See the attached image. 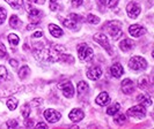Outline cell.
Instances as JSON below:
<instances>
[{
	"label": "cell",
	"mask_w": 154,
	"mask_h": 129,
	"mask_svg": "<svg viewBox=\"0 0 154 129\" xmlns=\"http://www.w3.org/2000/svg\"><path fill=\"white\" fill-rule=\"evenodd\" d=\"M65 47L60 45H54L50 48H39L34 51V57L38 61L46 62H57L60 59L62 53H64Z\"/></svg>",
	"instance_id": "obj_1"
},
{
	"label": "cell",
	"mask_w": 154,
	"mask_h": 129,
	"mask_svg": "<svg viewBox=\"0 0 154 129\" xmlns=\"http://www.w3.org/2000/svg\"><path fill=\"white\" fill-rule=\"evenodd\" d=\"M106 29L114 39H117L122 36V23L119 21H109L106 24Z\"/></svg>",
	"instance_id": "obj_2"
},
{
	"label": "cell",
	"mask_w": 154,
	"mask_h": 129,
	"mask_svg": "<svg viewBox=\"0 0 154 129\" xmlns=\"http://www.w3.org/2000/svg\"><path fill=\"white\" fill-rule=\"evenodd\" d=\"M77 50H78V57H79V59L81 61H89L93 58V54H94L93 48L89 47L85 43L78 45Z\"/></svg>",
	"instance_id": "obj_3"
},
{
	"label": "cell",
	"mask_w": 154,
	"mask_h": 129,
	"mask_svg": "<svg viewBox=\"0 0 154 129\" xmlns=\"http://www.w3.org/2000/svg\"><path fill=\"white\" fill-rule=\"evenodd\" d=\"M129 67L133 70H144L147 67V62L144 58L136 55V57H132L130 61H129Z\"/></svg>",
	"instance_id": "obj_4"
},
{
	"label": "cell",
	"mask_w": 154,
	"mask_h": 129,
	"mask_svg": "<svg viewBox=\"0 0 154 129\" xmlns=\"http://www.w3.org/2000/svg\"><path fill=\"white\" fill-rule=\"evenodd\" d=\"M58 88L62 90L63 95L66 98H72L74 96V86H73L72 82H69V81L62 82V83L58 84Z\"/></svg>",
	"instance_id": "obj_5"
},
{
	"label": "cell",
	"mask_w": 154,
	"mask_h": 129,
	"mask_svg": "<svg viewBox=\"0 0 154 129\" xmlns=\"http://www.w3.org/2000/svg\"><path fill=\"white\" fill-rule=\"evenodd\" d=\"M128 115H130L132 118L136 119H143L146 115V110L144 105H137V106H132L131 108L128 110Z\"/></svg>",
	"instance_id": "obj_6"
},
{
	"label": "cell",
	"mask_w": 154,
	"mask_h": 129,
	"mask_svg": "<svg viewBox=\"0 0 154 129\" xmlns=\"http://www.w3.org/2000/svg\"><path fill=\"white\" fill-rule=\"evenodd\" d=\"M93 39L96 42V43H99L106 51H108L109 53L111 54L112 53V51H111V47H110V44H109V40H108V37L104 35V34H96Z\"/></svg>",
	"instance_id": "obj_7"
},
{
	"label": "cell",
	"mask_w": 154,
	"mask_h": 129,
	"mask_svg": "<svg viewBox=\"0 0 154 129\" xmlns=\"http://www.w3.org/2000/svg\"><path fill=\"white\" fill-rule=\"evenodd\" d=\"M44 118L46 119V121L49 123H56L57 121H59V119L62 118V114L58 111H54L51 108H48L44 112Z\"/></svg>",
	"instance_id": "obj_8"
},
{
	"label": "cell",
	"mask_w": 154,
	"mask_h": 129,
	"mask_svg": "<svg viewBox=\"0 0 154 129\" xmlns=\"http://www.w3.org/2000/svg\"><path fill=\"white\" fill-rule=\"evenodd\" d=\"M140 10H141V8H140L139 4H137V2H130L126 6V13H128L130 19L138 17L139 14H140Z\"/></svg>",
	"instance_id": "obj_9"
},
{
	"label": "cell",
	"mask_w": 154,
	"mask_h": 129,
	"mask_svg": "<svg viewBox=\"0 0 154 129\" xmlns=\"http://www.w3.org/2000/svg\"><path fill=\"white\" fill-rule=\"evenodd\" d=\"M84 116H85V113H84L82 110H80V108H73L69 114V120L72 122H74V123L81 121V120L84 119Z\"/></svg>",
	"instance_id": "obj_10"
},
{
	"label": "cell",
	"mask_w": 154,
	"mask_h": 129,
	"mask_svg": "<svg viewBox=\"0 0 154 129\" xmlns=\"http://www.w3.org/2000/svg\"><path fill=\"white\" fill-rule=\"evenodd\" d=\"M129 32H130V35L133 36V37H140L141 35H144L146 32V30L140 24H132V25H130V28H129Z\"/></svg>",
	"instance_id": "obj_11"
},
{
	"label": "cell",
	"mask_w": 154,
	"mask_h": 129,
	"mask_svg": "<svg viewBox=\"0 0 154 129\" xmlns=\"http://www.w3.org/2000/svg\"><path fill=\"white\" fill-rule=\"evenodd\" d=\"M134 90V83L130 78H125L122 81V91L126 95H131Z\"/></svg>",
	"instance_id": "obj_12"
},
{
	"label": "cell",
	"mask_w": 154,
	"mask_h": 129,
	"mask_svg": "<svg viewBox=\"0 0 154 129\" xmlns=\"http://www.w3.org/2000/svg\"><path fill=\"white\" fill-rule=\"evenodd\" d=\"M101 75H102V70H101L100 67H92V68L87 72V77L89 80H92V81L99 80L101 77Z\"/></svg>",
	"instance_id": "obj_13"
},
{
	"label": "cell",
	"mask_w": 154,
	"mask_h": 129,
	"mask_svg": "<svg viewBox=\"0 0 154 129\" xmlns=\"http://www.w3.org/2000/svg\"><path fill=\"white\" fill-rule=\"evenodd\" d=\"M134 47V42L126 38V39H123L121 43H119V48L123 51V52H129L131 51L132 48Z\"/></svg>",
	"instance_id": "obj_14"
},
{
	"label": "cell",
	"mask_w": 154,
	"mask_h": 129,
	"mask_svg": "<svg viewBox=\"0 0 154 129\" xmlns=\"http://www.w3.org/2000/svg\"><path fill=\"white\" fill-rule=\"evenodd\" d=\"M110 103V97H109L108 92L103 91L96 97V104L100 106H106L107 104Z\"/></svg>",
	"instance_id": "obj_15"
},
{
	"label": "cell",
	"mask_w": 154,
	"mask_h": 129,
	"mask_svg": "<svg viewBox=\"0 0 154 129\" xmlns=\"http://www.w3.org/2000/svg\"><path fill=\"white\" fill-rule=\"evenodd\" d=\"M110 73H111V75L114 76V77L119 78V77L124 74L123 66H122L121 63H115V65H112L111 68H110Z\"/></svg>",
	"instance_id": "obj_16"
},
{
	"label": "cell",
	"mask_w": 154,
	"mask_h": 129,
	"mask_svg": "<svg viewBox=\"0 0 154 129\" xmlns=\"http://www.w3.org/2000/svg\"><path fill=\"white\" fill-rule=\"evenodd\" d=\"M88 91H89V85L86 83L85 81H81V82L78 83V93H79V97L85 96Z\"/></svg>",
	"instance_id": "obj_17"
},
{
	"label": "cell",
	"mask_w": 154,
	"mask_h": 129,
	"mask_svg": "<svg viewBox=\"0 0 154 129\" xmlns=\"http://www.w3.org/2000/svg\"><path fill=\"white\" fill-rule=\"evenodd\" d=\"M49 31H50V34L56 38L62 37L63 34H64L62 29H60L58 25H56V24H49Z\"/></svg>",
	"instance_id": "obj_18"
},
{
	"label": "cell",
	"mask_w": 154,
	"mask_h": 129,
	"mask_svg": "<svg viewBox=\"0 0 154 129\" xmlns=\"http://www.w3.org/2000/svg\"><path fill=\"white\" fill-rule=\"evenodd\" d=\"M137 99H138L139 103L141 105H144L145 107L152 105V99H151V97H148L147 95H139L138 97H137Z\"/></svg>",
	"instance_id": "obj_19"
},
{
	"label": "cell",
	"mask_w": 154,
	"mask_h": 129,
	"mask_svg": "<svg viewBox=\"0 0 154 129\" xmlns=\"http://www.w3.org/2000/svg\"><path fill=\"white\" fill-rule=\"evenodd\" d=\"M30 74V68L28 67V66H23L20 68L19 70V77L21 78V80H24V78H27L28 76Z\"/></svg>",
	"instance_id": "obj_20"
},
{
	"label": "cell",
	"mask_w": 154,
	"mask_h": 129,
	"mask_svg": "<svg viewBox=\"0 0 154 129\" xmlns=\"http://www.w3.org/2000/svg\"><path fill=\"white\" fill-rule=\"evenodd\" d=\"M5 1L14 9H20L23 6V0H5Z\"/></svg>",
	"instance_id": "obj_21"
},
{
	"label": "cell",
	"mask_w": 154,
	"mask_h": 129,
	"mask_svg": "<svg viewBox=\"0 0 154 129\" xmlns=\"http://www.w3.org/2000/svg\"><path fill=\"white\" fill-rule=\"evenodd\" d=\"M119 108H121V105H119L118 103H115L114 105H111L110 107L107 108V114H108V115H115V114L119 111Z\"/></svg>",
	"instance_id": "obj_22"
},
{
	"label": "cell",
	"mask_w": 154,
	"mask_h": 129,
	"mask_svg": "<svg viewBox=\"0 0 154 129\" xmlns=\"http://www.w3.org/2000/svg\"><path fill=\"white\" fill-rule=\"evenodd\" d=\"M27 12L29 13L30 17H37V16L41 15V12H39L38 9L34 8L32 6H30V5H28V6H27Z\"/></svg>",
	"instance_id": "obj_23"
},
{
	"label": "cell",
	"mask_w": 154,
	"mask_h": 129,
	"mask_svg": "<svg viewBox=\"0 0 154 129\" xmlns=\"http://www.w3.org/2000/svg\"><path fill=\"white\" fill-rule=\"evenodd\" d=\"M8 42H9V44L12 46H16L19 44V42H20V38L17 35L15 34H11L9 36H8Z\"/></svg>",
	"instance_id": "obj_24"
},
{
	"label": "cell",
	"mask_w": 154,
	"mask_h": 129,
	"mask_svg": "<svg viewBox=\"0 0 154 129\" xmlns=\"http://www.w3.org/2000/svg\"><path fill=\"white\" fill-rule=\"evenodd\" d=\"M19 105V101H17V99L15 98H11L7 100V107L11 110V111H13V110H15L16 107Z\"/></svg>",
	"instance_id": "obj_25"
},
{
	"label": "cell",
	"mask_w": 154,
	"mask_h": 129,
	"mask_svg": "<svg viewBox=\"0 0 154 129\" xmlns=\"http://www.w3.org/2000/svg\"><path fill=\"white\" fill-rule=\"evenodd\" d=\"M147 85H148V77L147 76H143L140 77L138 81V86L140 89H145Z\"/></svg>",
	"instance_id": "obj_26"
},
{
	"label": "cell",
	"mask_w": 154,
	"mask_h": 129,
	"mask_svg": "<svg viewBox=\"0 0 154 129\" xmlns=\"http://www.w3.org/2000/svg\"><path fill=\"white\" fill-rule=\"evenodd\" d=\"M63 24L66 27V28H69V29H73V30H75V27H77V22H74V21H72V20H64L63 21Z\"/></svg>",
	"instance_id": "obj_27"
},
{
	"label": "cell",
	"mask_w": 154,
	"mask_h": 129,
	"mask_svg": "<svg viewBox=\"0 0 154 129\" xmlns=\"http://www.w3.org/2000/svg\"><path fill=\"white\" fill-rule=\"evenodd\" d=\"M86 20H87V22L92 23V24H96V23L100 22V17H97V16L94 15V14H88Z\"/></svg>",
	"instance_id": "obj_28"
},
{
	"label": "cell",
	"mask_w": 154,
	"mask_h": 129,
	"mask_svg": "<svg viewBox=\"0 0 154 129\" xmlns=\"http://www.w3.org/2000/svg\"><path fill=\"white\" fill-rule=\"evenodd\" d=\"M9 24H11V27L12 28H16L19 24H20V20H19V17L16 15H12L11 16V19H9Z\"/></svg>",
	"instance_id": "obj_29"
},
{
	"label": "cell",
	"mask_w": 154,
	"mask_h": 129,
	"mask_svg": "<svg viewBox=\"0 0 154 129\" xmlns=\"http://www.w3.org/2000/svg\"><path fill=\"white\" fill-rule=\"evenodd\" d=\"M8 76V72L6 67H4V66H0V82H2V81H5L6 78H7Z\"/></svg>",
	"instance_id": "obj_30"
},
{
	"label": "cell",
	"mask_w": 154,
	"mask_h": 129,
	"mask_svg": "<svg viewBox=\"0 0 154 129\" xmlns=\"http://www.w3.org/2000/svg\"><path fill=\"white\" fill-rule=\"evenodd\" d=\"M59 61H65V62H69V63H73V62H74V58H73L72 55H69V54H63L62 53Z\"/></svg>",
	"instance_id": "obj_31"
},
{
	"label": "cell",
	"mask_w": 154,
	"mask_h": 129,
	"mask_svg": "<svg viewBox=\"0 0 154 129\" xmlns=\"http://www.w3.org/2000/svg\"><path fill=\"white\" fill-rule=\"evenodd\" d=\"M22 115L24 116V119H28L29 118V114H30V106L29 105H24L22 107Z\"/></svg>",
	"instance_id": "obj_32"
},
{
	"label": "cell",
	"mask_w": 154,
	"mask_h": 129,
	"mask_svg": "<svg viewBox=\"0 0 154 129\" xmlns=\"http://www.w3.org/2000/svg\"><path fill=\"white\" fill-rule=\"evenodd\" d=\"M69 20H72V21H74V22H81V21H82L81 16L78 15V14H74V13L69 14Z\"/></svg>",
	"instance_id": "obj_33"
},
{
	"label": "cell",
	"mask_w": 154,
	"mask_h": 129,
	"mask_svg": "<svg viewBox=\"0 0 154 129\" xmlns=\"http://www.w3.org/2000/svg\"><path fill=\"white\" fill-rule=\"evenodd\" d=\"M6 15H7L6 10H5L2 7H0V24H2V23L5 22V20H6Z\"/></svg>",
	"instance_id": "obj_34"
},
{
	"label": "cell",
	"mask_w": 154,
	"mask_h": 129,
	"mask_svg": "<svg viewBox=\"0 0 154 129\" xmlns=\"http://www.w3.org/2000/svg\"><path fill=\"white\" fill-rule=\"evenodd\" d=\"M104 4L110 8H114L117 6L118 4V0H104Z\"/></svg>",
	"instance_id": "obj_35"
},
{
	"label": "cell",
	"mask_w": 154,
	"mask_h": 129,
	"mask_svg": "<svg viewBox=\"0 0 154 129\" xmlns=\"http://www.w3.org/2000/svg\"><path fill=\"white\" fill-rule=\"evenodd\" d=\"M58 8H59V5H58L57 0H50V9L52 12H56Z\"/></svg>",
	"instance_id": "obj_36"
},
{
	"label": "cell",
	"mask_w": 154,
	"mask_h": 129,
	"mask_svg": "<svg viewBox=\"0 0 154 129\" xmlns=\"http://www.w3.org/2000/svg\"><path fill=\"white\" fill-rule=\"evenodd\" d=\"M5 55H7V51H6V47L2 43H0V58H4Z\"/></svg>",
	"instance_id": "obj_37"
},
{
	"label": "cell",
	"mask_w": 154,
	"mask_h": 129,
	"mask_svg": "<svg viewBox=\"0 0 154 129\" xmlns=\"http://www.w3.org/2000/svg\"><path fill=\"white\" fill-rule=\"evenodd\" d=\"M6 126H7L8 128H15V127H17V121H15V120H9L6 123Z\"/></svg>",
	"instance_id": "obj_38"
},
{
	"label": "cell",
	"mask_w": 154,
	"mask_h": 129,
	"mask_svg": "<svg viewBox=\"0 0 154 129\" xmlns=\"http://www.w3.org/2000/svg\"><path fill=\"white\" fill-rule=\"evenodd\" d=\"M126 121V119H125V115H119L118 118H116L115 122L116 123H118V125H122L124 122Z\"/></svg>",
	"instance_id": "obj_39"
},
{
	"label": "cell",
	"mask_w": 154,
	"mask_h": 129,
	"mask_svg": "<svg viewBox=\"0 0 154 129\" xmlns=\"http://www.w3.org/2000/svg\"><path fill=\"white\" fill-rule=\"evenodd\" d=\"M82 2H84V0H72L73 7H80L82 5Z\"/></svg>",
	"instance_id": "obj_40"
},
{
	"label": "cell",
	"mask_w": 154,
	"mask_h": 129,
	"mask_svg": "<svg viewBox=\"0 0 154 129\" xmlns=\"http://www.w3.org/2000/svg\"><path fill=\"white\" fill-rule=\"evenodd\" d=\"M43 103V100L41 98H37V99H34L30 103V105H32V106H37V105H41Z\"/></svg>",
	"instance_id": "obj_41"
},
{
	"label": "cell",
	"mask_w": 154,
	"mask_h": 129,
	"mask_svg": "<svg viewBox=\"0 0 154 129\" xmlns=\"http://www.w3.org/2000/svg\"><path fill=\"white\" fill-rule=\"evenodd\" d=\"M29 2H35V4H38V5H44L45 0H28Z\"/></svg>",
	"instance_id": "obj_42"
},
{
	"label": "cell",
	"mask_w": 154,
	"mask_h": 129,
	"mask_svg": "<svg viewBox=\"0 0 154 129\" xmlns=\"http://www.w3.org/2000/svg\"><path fill=\"white\" fill-rule=\"evenodd\" d=\"M36 128H48V125L44 123V122H39L36 125Z\"/></svg>",
	"instance_id": "obj_43"
},
{
	"label": "cell",
	"mask_w": 154,
	"mask_h": 129,
	"mask_svg": "<svg viewBox=\"0 0 154 129\" xmlns=\"http://www.w3.org/2000/svg\"><path fill=\"white\" fill-rule=\"evenodd\" d=\"M43 36V32L42 31H37V32H35L34 35H32V37H35V38H39V37H42Z\"/></svg>",
	"instance_id": "obj_44"
},
{
	"label": "cell",
	"mask_w": 154,
	"mask_h": 129,
	"mask_svg": "<svg viewBox=\"0 0 154 129\" xmlns=\"http://www.w3.org/2000/svg\"><path fill=\"white\" fill-rule=\"evenodd\" d=\"M9 63H11V66H13V67H16V66H17V61L14 60V59H11V60H9Z\"/></svg>",
	"instance_id": "obj_45"
},
{
	"label": "cell",
	"mask_w": 154,
	"mask_h": 129,
	"mask_svg": "<svg viewBox=\"0 0 154 129\" xmlns=\"http://www.w3.org/2000/svg\"><path fill=\"white\" fill-rule=\"evenodd\" d=\"M97 2H100L101 5H106V4H104V0H97Z\"/></svg>",
	"instance_id": "obj_46"
}]
</instances>
